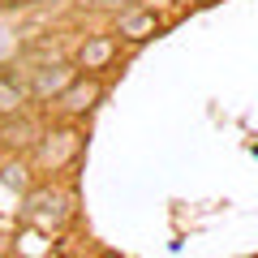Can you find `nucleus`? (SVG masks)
Instances as JSON below:
<instances>
[{
	"label": "nucleus",
	"instance_id": "423d86ee",
	"mask_svg": "<svg viewBox=\"0 0 258 258\" xmlns=\"http://www.w3.org/2000/svg\"><path fill=\"white\" fill-rule=\"evenodd\" d=\"M159 13L151 9V5H134V9H120V18H116V35H120V43H147L151 35H159Z\"/></svg>",
	"mask_w": 258,
	"mask_h": 258
},
{
	"label": "nucleus",
	"instance_id": "6e6552de",
	"mask_svg": "<svg viewBox=\"0 0 258 258\" xmlns=\"http://www.w3.org/2000/svg\"><path fill=\"white\" fill-rule=\"evenodd\" d=\"M0 181L9 185V189H26V185H30V176H26V164H5Z\"/></svg>",
	"mask_w": 258,
	"mask_h": 258
},
{
	"label": "nucleus",
	"instance_id": "7ed1b4c3",
	"mask_svg": "<svg viewBox=\"0 0 258 258\" xmlns=\"http://www.w3.org/2000/svg\"><path fill=\"white\" fill-rule=\"evenodd\" d=\"M78 74H82V69H78L74 60H47V64H39V69H30V99L52 108V103L78 82Z\"/></svg>",
	"mask_w": 258,
	"mask_h": 258
},
{
	"label": "nucleus",
	"instance_id": "9d476101",
	"mask_svg": "<svg viewBox=\"0 0 258 258\" xmlns=\"http://www.w3.org/2000/svg\"><path fill=\"white\" fill-rule=\"evenodd\" d=\"M18 5H35V0H18Z\"/></svg>",
	"mask_w": 258,
	"mask_h": 258
},
{
	"label": "nucleus",
	"instance_id": "f257e3e1",
	"mask_svg": "<svg viewBox=\"0 0 258 258\" xmlns=\"http://www.w3.org/2000/svg\"><path fill=\"white\" fill-rule=\"evenodd\" d=\"M78 155H82V134H78L69 120L35 138V168L39 172H64Z\"/></svg>",
	"mask_w": 258,
	"mask_h": 258
},
{
	"label": "nucleus",
	"instance_id": "1a4fd4ad",
	"mask_svg": "<svg viewBox=\"0 0 258 258\" xmlns=\"http://www.w3.org/2000/svg\"><path fill=\"white\" fill-rule=\"evenodd\" d=\"M78 5H120V0H78Z\"/></svg>",
	"mask_w": 258,
	"mask_h": 258
},
{
	"label": "nucleus",
	"instance_id": "39448f33",
	"mask_svg": "<svg viewBox=\"0 0 258 258\" xmlns=\"http://www.w3.org/2000/svg\"><path fill=\"white\" fill-rule=\"evenodd\" d=\"M116 56H120V35L116 30L112 35H86L78 43V52H74V64L82 74H103V69H112Z\"/></svg>",
	"mask_w": 258,
	"mask_h": 258
},
{
	"label": "nucleus",
	"instance_id": "0eeeda50",
	"mask_svg": "<svg viewBox=\"0 0 258 258\" xmlns=\"http://www.w3.org/2000/svg\"><path fill=\"white\" fill-rule=\"evenodd\" d=\"M30 103V86H22L13 74H0V120H22Z\"/></svg>",
	"mask_w": 258,
	"mask_h": 258
},
{
	"label": "nucleus",
	"instance_id": "f03ea898",
	"mask_svg": "<svg viewBox=\"0 0 258 258\" xmlns=\"http://www.w3.org/2000/svg\"><path fill=\"white\" fill-rule=\"evenodd\" d=\"M22 215H26V224H35V228L43 232H56L69 224V215H74V198L64 189H30L26 198H22Z\"/></svg>",
	"mask_w": 258,
	"mask_h": 258
},
{
	"label": "nucleus",
	"instance_id": "20e7f679",
	"mask_svg": "<svg viewBox=\"0 0 258 258\" xmlns=\"http://www.w3.org/2000/svg\"><path fill=\"white\" fill-rule=\"evenodd\" d=\"M99 99H103V82H99V74H78V82L52 103V112H56L60 120H78V116H86V112H91Z\"/></svg>",
	"mask_w": 258,
	"mask_h": 258
}]
</instances>
